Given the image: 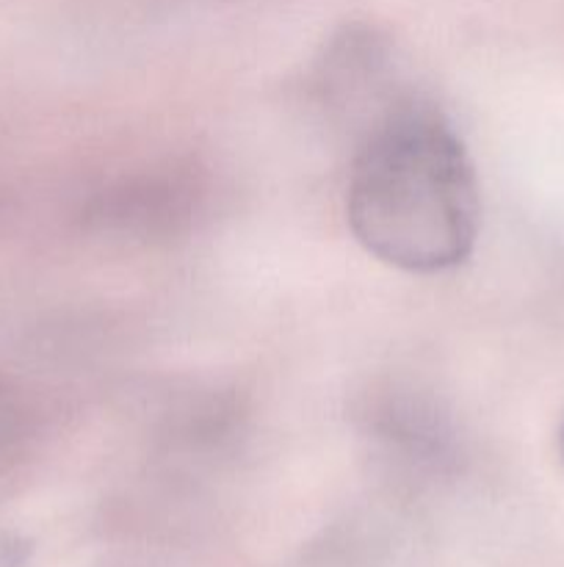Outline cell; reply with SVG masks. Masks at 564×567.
Wrapping results in <instances>:
<instances>
[{"instance_id":"obj_1","label":"cell","mask_w":564,"mask_h":567,"mask_svg":"<svg viewBox=\"0 0 564 567\" xmlns=\"http://www.w3.org/2000/svg\"><path fill=\"white\" fill-rule=\"evenodd\" d=\"M346 221L365 252L409 275H440L473 255L479 181L437 105L412 94L359 138Z\"/></svg>"},{"instance_id":"obj_2","label":"cell","mask_w":564,"mask_h":567,"mask_svg":"<svg viewBox=\"0 0 564 567\" xmlns=\"http://www.w3.org/2000/svg\"><path fill=\"white\" fill-rule=\"evenodd\" d=\"M315 94L335 116L357 122V142L393 109L412 97L398 86L396 44L368 22H348L332 33L315 61Z\"/></svg>"},{"instance_id":"obj_3","label":"cell","mask_w":564,"mask_h":567,"mask_svg":"<svg viewBox=\"0 0 564 567\" xmlns=\"http://www.w3.org/2000/svg\"><path fill=\"white\" fill-rule=\"evenodd\" d=\"M22 435V410L9 391L0 385V457L20 441Z\"/></svg>"},{"instance_id":"obj_4","label":"cell","mask_w":564,"mask_h":567,"mask_svg":"<svg viewBox=\"0 0 564 567\" xmlns=\"http://www.w3.org/2000/svg\"><path fill=\"white\" fill-rule=\"evenodd\" d=\"M31 563V543L14 532H0V567H25Z\"/></svg>"},{"instance_id":"obj_5","label":"cell","mask_w":564,"mask_h":567,"mask_svg":"<svg viewBox=\"0 0 564 567\" xmlns=\"http://www.w3.org/2000/svg\"><path fill=\"white\" fill-rule=\"evenodd\" d=\"M558 457H562V463H564V421H562V426H558Z\"/></svg>"}]
</instances>
